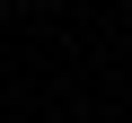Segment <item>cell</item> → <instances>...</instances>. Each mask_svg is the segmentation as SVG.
Segmentation results:
<instances>
[{"label": "cell", "mask_w": 132, "mask_h": 123, "mask_svg": "<svg viewBox=\"0 0 132 123\" xmlns=\"http://www.w3.org/2000/svg\"><path fill=\"white\" fill-rule=\"evenodd\" d=\"M18 9H44V0H18Z\"/></svg>", "instance_id": "cell-1"}]
</instances>
